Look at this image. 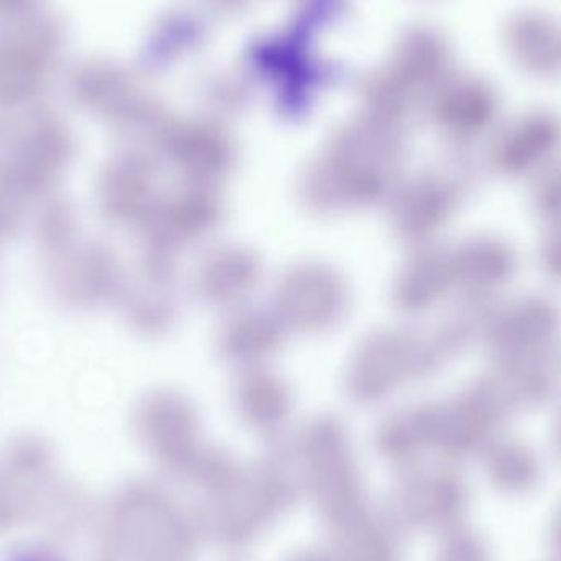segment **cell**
Here are the masks:
<instances>
[{"instance_id": "obj_1", "label": "cell", "mask_w": 561, "mask_h": 561, "mask_svg": "<svg viewBox=\"0 0 561 561\" xmlns=\"http://www.w3.org/2000/svg\"><path fill=\"white\" fill-rule=\"evenodd\" d=\"M0 561H65L51 550L39 549V547H13L0 553Z\"/></svg>"}]
</instances>
